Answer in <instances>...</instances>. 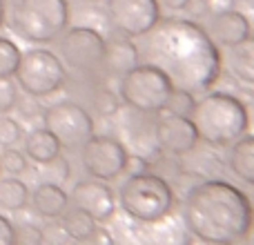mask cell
<instances>
[{
  "label": "cell",
  "mask_w": 254,
  "mask_h": 245,
  "mask_svg": "<svg viewBox=\"0 0 254 245\" xmlns=\"http://www.w3.org/2000/svg\"><path fill=\"white\" fill-rule=\"evenodd\" d=\"M43 127L58 138L63 149H80L94 134V119L74 101H58L43 110Z\"/></svg>",
  "instance_id": "cell-9"
},
{
  "label": "cell",
  "mask_w": 254,
  "mask_h": 245,
  "mask_svg": "<svg viewBox=\"0 0 254 245\" xmlns=\"http://www.w3.org/2000/svg\"><path fill=\"white\" fill-rule=\"evenodd\" d=\"M74 245H116V241H114V234L107 232L105 228H96L87 237L74 241Z\"/></svg>",
  "instance_id": "cell-30"
},
{
  "label": "cell",
  "mask_w": 254,
  "mask_h": 245,
  "mask_svg": "<svg viewBox=\"0 0 254 245\" xmlns=\"http://www.w3.org/2000/svg\"><path fill=\"white\" fill-rule=\"evenodd\" d=\"M174 189L163 176L154 172L127 176L119 189V205L127 219L138 223L161 221L174 210Z\"/></svg>",
  "instance_id": "cell-5"
},
{
  "label": "cell",
  "mask_w": 254,
  "mask_h": 245,
  "mask_svg": "<svg viewBox=\"0 0 254 245\" xmlns=\"http://www.w3.org/2000/svg\"><path fill=\"white\" fill-rule=\"evenodd\" d=\"M20 49L11 38L0 36V78H13L20 62Z\"/></svg>",
  "instance_id": "cell-23"
},
{
  "label": "cell",
  "mask_w": 254,
  "mask_h": 245,
  "mask_svg": "<svg viewBox=\"0 0 254 245\" xmlns=\"http://www.w3.org/2000/svg\"><path fill=\"white\" fill-rule=\"evenodd\" d=\"M127 149L119 138L107 134H92L80 147V161L92 179L96 181H114L125 174Z\"/></svg>",
  "instance_id": "cell-10"
},
{
  "label": "cell",
  "mask_w": 254,
  "mask_h": 245,
  "mask_svg": "<svg viewBox=\"0 0 254 245\" xmlns=\"http://www.w3.org/2000/svg\"><path fill=\"white\" fill-rule=\"evenodd\" d=\"M140 62L161 69L174 89L201 94L221 78L223 56L205 27L181 16L161 18L138 45Z\"/></svg>",
  "instance_id": "cell-1"
},
{
  "label": "cell",
  "mask_w": 254,
  "mask_h": 245,
  "mask_svg": "<svg viewBox=\"0 0 254 245\" xmlns=\"http://www.w3.org/2000/svg\"><path fill=\"white\" fill-rule=\"evenodd\" d=\"M20 243V234H18L16 225L0 214V245H18Z\"/></svg>",
  "instance_id": "cell-31"
},
{
  "label": "cell",
  "mask_w": 254,
  "mask_h": 245,
  "mask_svg": "<svg viewBox=\"0 0 254 245\" xmlns=\"http://www.w3.org/2000/svg\"><path fill=\"white\" fill-rule=\"evenodd\" d=\"M125 172H127L129 176H134V174H143V172H149V163H147V158L138 156V154H134V156H127Z\"/></svg>",
  "instance_id": "cell-32"
},
{
  "label": "cell",
  "mask_w": 254,
  "mask_h": 245,
  "mask_svg": "<svg viewBox=\"0 0 254 245\" xmlns=\"http://www.w3.org/2000/svg\"><path fill=\"white\" fill-rule=\"evenodd\" d=\"M22 140V125L13 121L11 116L0 114V145L2 147H13Z\"/></svg>",
  "instance_id": "cell-27"
},
{
  "label": "cell",
  "mask_w": 254,
  "mask_h": 245,
  "mask_svg": "<svg viewBox=\"0 0 254 245\" xmlns=\"http://www.w3.org/2000/svg\"><path fill=\"white\" fill-rule=\"evenodd\" d=\"M228 67L234 78L246 85H254V36H248L239 45L230 47Z\"/></svg>",
  "instance_id": "cell-20"
},
{
  "label": "cell",
  "mask_w": 254,
  "mask_h": 245,
  "mask_svg": "<svg viewBox=\"0 0 254 245\" xmlns=\"http://www.w3.org/2000/svg\"><path fill=\"white\" fill-rule=\"evenodd\" d=\"M29 187L18 176L0 179V207L4 212H20L29 205Z\"/></svg>",
  "instance_id": "cell-21"
},
{
  "label": "cell",
  "mask_w": 254,
  "mask_h": 245,
  "mask_svg": "<svg viewBox=\"0 0 254 245\" xmlns=\"http://www.w3.org/2000/svg\"><path fill=\"white\" fill-rule=\"evenodd\" d=\"M181 219L192 237L207 245H239L254 228L248 194L223 179L194 185L183 198Z\"/></svg>",
  "instance_id": "cell-2"
},
{
  "label": "cell",
  "mask_w": 254,
  "mask_h": 245,
  "mask_svg": "<svg viewBox=\"0 0 254 245\" xmlns=\"http://www.w3.org/2000/svg\"><path fill=\"white\" fill-rule=\"evenodd\" d=\"M105 16L110 27L125 38H143L158 20V0H105Z\"/></svg>",
  "instance_id": "cell-11"
},
{
  "label": "cell",
  "mask_w": 254,
  "mask_h": 245,
  "mask_svg": "<svg viewBox=\"0 0 254 245\" xmlns=\"http://www.w3.org/2000/svg\"><path fill=\"white\" fill-rule=\"evenodd\" d=\"M40 245H67L69 237H67L65 228H63L61 219H52L38 234Z\"/></svg>",
  "instance_id": "cell-28"
},
{
  "label": "cell",
  "mask_w": 254,
  "mask_h": 245,
  "mask_svg": "<svg viewBox=\"0 0 254 245\" xmlns=\"http://www.w3.org/2000/svg\"><path fill=\"white\" fill-rule=\"evenodd\" d=\"M18 245H20V243H18ZM27 245H34V243H27ZM36 245H40V241H38V243H36Z\"/></svg>",
  "instance_id": "cell-37"
},
{
  "label": "cell",
  "mask_w": 254,
  "mask_h": 245,
  "mask_svg": "<svg viewBox=\"0 0 254 245\" xmlns=\"http://www.w3.org/2000/svg\"><path fill=\"white\" fill-rule=\"evenodd\" d=\"M188 2H190V0H158V4H163V7H165L167 11H174V13L185 11Z\"/></svg>",
  "instance_id": "cell-33"
},
{
  "label": "cell",
  "mask_w": 254,
  "mask_h": 245,
  "mask_svg": "<svg viewBox=\"0 0 254 245\" xmlns=\"http://www.w3.org/2000/svg\"><path fill=\"white\" fill-rule=\"evenodd\" d=\"M107 38L103 31L87 25L67 27L61 36L58 52L65 67L80 76H98L103 74V58H105Z\"/></svg>",
  "instance_id": "cell-8"
},
{
  "label": "cell",
  "mask_w": 254,
  "mask_h": 245,
  "mask_svg": "<svg viewBox=\"0 0 254 245\" xmlns=\"http://www.w3.org/2000/svg\"><path fill=\"white\" fill-rule=\"evenodd\" d=\"M140 65L138 45L131 38L119 36V38L107 40L105 58H103V76L107 78H123L129 69Z\"/></svg>",
  "instance_id": "cell-16"
},
{
  "label": "cell",
  "mask_w": 254,
  "mask_h": 245,
  "mask_svg": "<svg viewBox=\"0 0 254 245\" xmlns=\"http://www.w3.org/2000/svg\"><path fill=\"white\" fill-rule=\"evenodd\" d=\"M207 34H210L212 43L216 47H234L241 40H246L250 36V22L243 16L241 11H234V9H225V11H216L210 18V27H207Z\"/></svg>",
  "instance_id": "cell-15"
},
{
  "label": "cell",
  "mask_w": 254,
  "mask_h": 245,
  "mask_svg": "<svg viewBox=\"0 0 254 245\" xmlns=\"http://www.w3.org/2000/svg\"><path fill=\"white\" fill-rule=\"evenodd\" d=\"M248 198H250V205H252V210H254V192L250 194V196H248Z\"/></svg>",
  "instance_id": "cell-35"
},
{
  "label": "cell",
  "mask_w": 254,
  "mask_h": 245,
  "mask_svg": "<svg viewBox=\"0 0 254 245\" xmlns=\"http://www.w3.org/2000/svg\"><path fill=\"white\" fill-rule=\"evenodd\" d=\"M92 105L96 107V112L101 116H116V114H119V110H121V98L116 96L112 89L98 85V87L94 89Z\"/></svg>",
  "instance_id": "cell-25"
},
{
  "label": "cell",
  "mask_w": 254,
  "mask_h": 245,
  "mask_svg": "<svg viewBox=\"0 0 254 245\" xmlns=\"http://www.w3.org/2000/svg\"><path fill=\"white\" fill-rule=\"evenodd\" d=\"M29 203L38 216L52 221V219H61L63 212L69 207V194L58 183H40L29 194Z\"/></svg>",
  "instance_id": "cell-17"
},
{
  "label": "cell",
  "mask_w": 254,
  "mask_h": 245,
  "mask_svg": "<svg viewBox=\"0 0 254 245\" xmlns=\"http://www.w3.org/2000/svg\"><path fill=\"white\" fill-rule=\"evenodd\" d=\"M63 152L58 138L47 129V127H34L29 134L25 136V156L31 158L38 165L58 158Z\"/></svg>",
  "instance_id": "cell-19"
},
{
  "label": "cell",
  "mask_w": 254,
  "mask_h": 245,
  "mask_svg": "<svg viewBox=\"0 0 254 245\" xmlns=\"http://www.w3.org/2000/svg\"><path fill=\"white\" fill-rule=\"evenodd\" d=\"M61 223H63V228H65L67 237H69L71 241H78V239L87 237L89 232H94V230L98 228V223L87 214V212L78 210V207H74V205H69L65 212H63Z\"/></svg>",
  "instance_id": "cell-22"
},
{
  "label": "cell",
  "mask_w": 254,
  "mask_h": 245,
  "mask_svg": "<svg viewBox=\"0 0 254 245\" xmlns=\"http://www.w3.org/2000/svg\"><path fill=\"white\" fill-rule=\"evenodd\" d=\"M76 2H96V0H76Z\"/></svg>",
  "instance_id": "cell-36"
},
{
  "label": "cell",
  "mask_w": 254,
  "mask_h": 245,
  "mask_svg": "<svg viewBox=\"0 0 254 245\" xmlns=\"http://www.w3.org/2000/svg\"><path fill=\"white\" fill-rule=\"evenodd\" d=\"M18 103V85L11 78H0V114H9Z\"/></svg>",
  "instance_id": "cell-29"
},
{
  "label": "cell",
  "mask_w": 254,
  "mask_h": 245,
  "mask_svg": "<svg viewBox=\"0 0 254 245\" xmlns=\"http://www.w3.org/2000/svg\"><path fill=\"white\" fill-rule=\"evenodd\" d=\"M252 245H254V241H252Z\"/></svg>",
  "instance_id": "cell-39"
},
{
  "label": "cell",
  "mask_w": 254,
  "mask_h": 245,
  "mask_svg": "<svg viewBox=\"0 0 254 245\" xmlns=\"http://www.w3.org/2000/svg\"><path fill=\"white\" fill-rule=\"evenodd\" d=\"M18 87L31 98H45L61 92L67 83V67L63 61L45 47H34L20 54L16 69Z\"/></svg>",
  "instance_id": "cell-7"
},
{
  "label": "cell",
  "mask_w": 254,
  "mask_h": 245,
  "mask_svg": "<svg viewBox=\"0 0 254 245\" xmlns=\"http://www.w3.org/2000/svg\"><path fill=\"white\" fill-rule=\"evenodd\" d=\"M4 22V0H0V25Z\"/></svg>",
  "instance_id": "cell-34"
},
{
  "label": "cell",
  "mask_w": 254,
  "mask_h": 245,
  "mask_svg": "<svg viewBox=\"0 0 254 245\" xmlns=\"http://www.w3.org/2000/svg\"><path fill=\"white\" fill-rule=\"evenodd\" d=\"M252 4H254V0H252Z\"/></svg>",
  "instance_id": "cell-38"
},
{
  "label": "cell",
  "mask_w": 254,
  "mask_h": 245,
  "mask_svg": "<svg viewBox=\"0 0 254 245\" xmlns=\"http://www.w3.org/2000/svg\"><path fill=\"white\" fill-rule=\"evenodd\" d=\"M0 170H4L9 176H20L29 170V163H27L25 152L16 147H4L0 154Z\"/></svg>",
  "instance_id": "cell-26"
},
{
  "label": "cell",
  "mask_w": 254,
  "mask_h": 245,
  "mask_svg": "<svg viewBox=\"0 0 254 245\" xmlns=\"http://www.w3.org/2000/svg\"><path fill=\"white\" fill-rule=\"evenodd\" d=\"M170 214L152 223H138L129 219L138 245H190V234L183 219H170Z\"/></svg>",
  "instance_id": "cell-14"
},
{
  "label": "cell",
  "mask_w": 254,
  "mask_h": 245,
  "mask_svg": "<svg viewBox=\"0 0 254 245\" xmlns=\"http://www.w3.org/2000/svg\"><path fill=\"white\" fill-rule=\"evenodd\" d=\"M172 92V80L147 62H140L119 78V98L138 114H161Z\"/></svg>",
  "instance_id": "cell-6"
},
{
  "label": "cell",
  "mask_w": 254,
  "mask_h": 245,
  "mask_svg": "<svg viewBox=\"0 0 254 245\" xmlns=\"http://www.w3.org/2000/svg\"><path fill=\"white\" fill-rule=\"evenodd\" d=\"M228 170L239 181H243L246 185L254 187V136L243 134L241 138L230 145Z\"/></svg>",
  "instance_id": "cell-18"
},
{
  "label": "cell",
  "mask_w": 254,
  "mask_h": 245,
  "mask_svg": "<svg viewBox=\"0 0 254 245\" xmlns=\"http://www.w3.org/2000/svg\"><path fill=\"white\" fill-rule=\"evenodd\" d=\"M9 27L31 45H49L69 27L67 0H11Z\"/></svg>",
  "instance_id": "cell-4"
},
{
  "label": "cell",
  "mask_w": 254,
  "mask_h": 245,
  "mask_svg": "<svg viewBox=\"0 0 254 245\" xmlns=\"http://www.w3.org/2000/svg\"><path fill=\"white\" fill-rule=\"evenodd\" d=\"M194 103H196V98H194V94L185 92V89H174V92L170 94V98H167L165 103V114H172V116H183V119H190V114H192L194 110Z\"/></svg>",
  "instance_id": "cell-24"
},
{
  "label": "cell",
  "mask_w": 254,
  "mask_h": 245,
  "mask_svg": "<svg viewBox=\"0 0 254 245\" xmlns=\"http://www.w3.org/2000/svg\"><path fill=\"white\" fill-rule=\"evenodd\" d=\"M154 140H156V147L161 149L163 154L185 156V154L196 149L198 134H196L194 122L190 119L165 114L154 125Z\"/></svg>",
  "instance_id": "cell-12"
},
{
  "label": "cell",
  "mask_w": 254,
  "mask_h": 245,
  "mask_svg": "<svg viewBox=\"0 0 254 245\" xmlns=\"http://www.w3.org/2000/svg\"><path fill=\"white\" fill-rule=\"evenodd\" d=\"M190 121L196 127L198 140L210 147H230L250 129V114L241 98L228 92H210L194 103Z\"/></svg>",
  "instance_id": "cell-3"
},
{
  "label": "cell",
  "mask_w": 254,
  "mask_h": 245,
  "mask_svg": "<svg viewBox=\"0 0 254 245\" xmlns=\"http://www.w3.org/2000/svg\"><path fill=\"white\" fill-rule=\"evenodd\" d=\"M69 205L87 212L96 223H105L116 212V194L103 181H80L69 194Z\"/></svg>",
  "instance_id": "cell-13"
}]
</instances>
